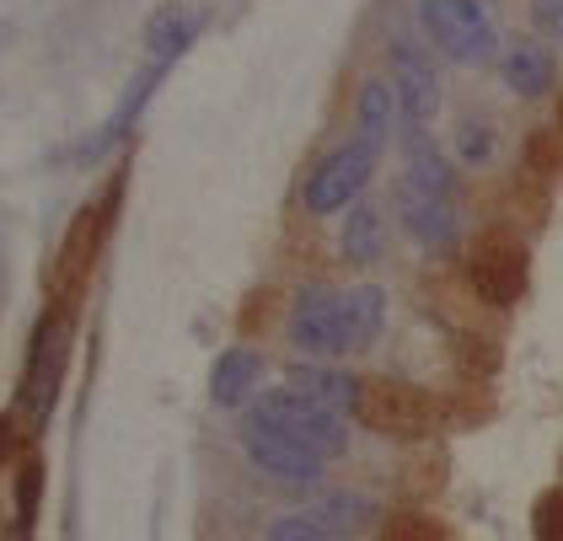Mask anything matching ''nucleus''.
I'll list each match as a JSON object with an SVG mask.
<instances>
[{
    "instance_id": "1",
    "label": "nucleus",
    "mask_w": 563,
    "mask_h": 541,
    "mask_svg": "<svg viewBox=\"0 0 563 541\" xmlns=\"http://www.w3.org/2000/svg\"><path fill=\"white\" fill-rule=\"evenodd\" d=\"M387 322V290L360 285V290H301L290 306V343L311 360H339L365 349Z\"/></svg>"
},
{
    "instance_id": "2",
    "label": "nucleus",
    "mask_w": 563,
    "mask_h": 541,
    "mask_svg": "<svg viewBox=\"0 0 563 541\" xmlns=\"http://www.w3.org/2000/svg\"><path fill=\"white\" fill-rule=\"evenodd\" d=\"M397 214H402L408 236L424 242V247H451V236H456V172L424 134L408 140V172L397 183Z\"/></svg>"
},
{
    "instance_id": "3",
    "label": "nucleus",
    "mask_w": 563,
    "mask_h": 541,
    "mask_svg": "<svg viewBox=\"0 0 563 541\" xmlns=\"http://www.w3.org/2000/svg\"><path fill=\"white\" fill-rule=\"evenodd\" d=\"M253 423L279 429L285 440H296V445H306V451H317L322 461H333V456H344L349 451V418L328 413V408H317V402H306L301 391H290V386L263 391L258 402H253Z\"/></svg>"
},
{
    "instance_id": "4",
    "label": "nucleus",
    "mask_w": 563,
    "mask_h": 541,
    "mask_svg": "<svg viewBox=\"0 0 563 541\" xmlns=\"http://www.w3.org/2000/svg\"><path fill=\"white\" fill-rule=\"evenodd\" d=\"M430 43L456 65H488L499 54V27L483 0H419Z\"/></svg>"
},
{
    "instance_id": "5",
    "label": "nucleus",
    "mask_w": 563,
    "mask_h": 541,
    "mask_svg": "<svg viewBox=\"0 0 563 541\" xmlns=\"http://www.w3.org/2000/svg\"><path fill=\"white\" fill-rule=\"evenodd\" d=\"M65 354H70V317L48 311L38 322V333L27 343V365H22V391H16V408L27 418V429L38 434L54 413V397H59V380H65Z\"/></svg>"
},
{
    "instance_id": "6",
    "label": "nucleus",
    "mask_w": 563,
    "mask_h": 541,
    "mask_svg": "<svg viewBox=\"0 0 563 541\" xmlns=\"http://www.w3.org/2000/svg\"><path fill=\"white\" fill-rule=\"evenodd\" d=\"M354 418H360L371 434H387V440H419V434H430L434 429V402H430V391H419V386H408V380L371 375V380H360Z\"/></svg>"
},
{
    "instance_id": "7",
    "label": "nucleus",
    "mask_w": 563,
    "mask_h": 541,
    "mask_svg": "<svg viewBox=\"0 0 563 541\" xmlns=\"http://www.w3.org/2000/svg\"><path fill=\"white\" fill-rule=\"evenodd\" d=\"M376 156H382V151L365 145V140H349L333 156H322L317 172L306 177V209H311V214H339V209H349L365 194V183H371V172H376Z\"/></svg>"
},
{
    "instance_id": "8",
    "label": "nucleus",
    "mask_w": 563,
    "mask_h": 541,
    "mask_svg": "<svg viewBox=\"0 0 563 541\" xmlns=\"http://www.w3.org/2000/svg\"><path fill=\"white\" fill-rule=\"evenodd\" d=\"M242 451H247V461L258 466L263 477H274V483H296V488L317 483L322 466H328L317 451H306V445L285 440V434L268 429V423H253V418H247V429H242Z\"/></svg>"
},
{
    "instance_id": "9",
    "label": "nucleus",
    "mask_w": 563,
    "mask_h": 541,
    "mask_svg": "<svg viewBox=\"0 0 563 541\" xmlns=\"http://www.w3.org/2000/svg\"><path fill=\"white\" fill-rule=\"evenodd\" d=\"M391 70H397V86H391L397 91V113L413 124V134H424V124L440 108V76H434L430 54L413 38H397L391 43Z\"/></svg>"
},
{
    "instance_id": "10",
    "label": "nucleus",
    "mask_w": 563,
    "mask_h": 541,
    "mask_svg": "<svg viewBox=\"0 0 563 541\" xmlns=\"http://www.w3.org/2000/svg\"><path fill=\"white\" fill-rule=\"evenodd\" d=\"M473 285L488 306H510L526 290V247L510 236H488L473 257Z\"/></svg>"
},
{
    "instance_id": "11",
    "label": "nucleus",
    "mask_w": 563,
    "mask_h": 541,
    "mask_svg": "<svg viewBox=\"0 0 563 541\" xmlns=\"http://www.w3.org/2000/svg\"><path fill=\"white\" fill-rule=\"evenodd\" d=\"M205 22H210V11L194 5V0H167V5H156L151 22H145V48H151V59L167 70L177 54L205 33Z\"/></svg>"
},
{
    "instance_id": "12",
    "label": "nucleus",
    "mask_w": 563,
    "mask_h": 541,
    "mask_svg": "<svg viewBox=\"0 0 563 541\" xmlns=\"http://www.w3.org/2000/svg\"><path fill=\"white\" fill-rule=\"evenodd\" d=\"M499 76L505 86L516 91V97H548L553 91V76H559V59H553V48L542 38H516L505 48V59H499Z\"/></svg>"
},
{
    "instance_id": "13",
    "label": "nucleus",
    "mask_w": 563,
    "mask_h": 541,
    "mask_svg": "<svg viewBox=\"0 0 563 541\" xmlns=\"http://www.w3.org/2000/svg\"><path fill=\"white\" fill-rule=\"evenodd\" d=\"M290 391H301L306 402L328 408V413H344L354 418V397H360V380L349 371H333V365H301V371L285 375Z\"/></svg>"
},
{
    "instance_id": "14",
    "label": "nucleus",
    "mask_w": 563,
    "mask_h": 541,
    "mask_svg": "<svg viewBox=\"0 0 563 541\" xmlns=\"http://www.w3.org/2000/svg\"><path fill=\"white\" fill-rule=\"evenodd\" d=\"M258 375H263V360L253 349H225L216 360V375H210V402L216 408H242L253 397Z\"/></svg>"
},
{
    "instance_id": "15",
    "label": "nucleus",
    "mask_w": 563,
    "mask_h": 541,
    "mask_svg": "<svg viewBox=\"0 0 563 541\" xmlns=\"http://www.w3.org/2000/svg\"><path fill=\"white\" fill-rule=\"evenodd\" d=\"M354 124H360V140L365 145H387L391 124H397V91H391V81H371L360 86V102H354Z\"/></svg>"
},
{
    "instance_id": "16",
    "label": "nucleus",
    "mask_w": 563,
    "mask_h": 541,
    "mask_svg": "<svg viewBox=\"0 0 563 541\" xmlns=\"http://www.w3.org/2000/svg\"><path fill=\"white\" fill-rule=\"evenodd\" d=\"M382 236H387L382 214L371 205H354V214L344 220V257L349 263H376L382 257Z\"/></svg>"
},
{
    "instance_id": "17",
    "label": "nucleus",
    "mask_w": 563,
    "mask_h": 541,
    "mask_svg": "<svg viewBox=\"0 0 563 541\" xmlns=\"http://www.w3.org/2000/svg\"><path fill=\"white\" fill-rule=\"evenodd\" d=\"M311 520H322L328 531H339V537H354L360 526H371V499H360V494H333V499H322L317 509H306Z\"/></svg>"
},
{
    "instance_id": "18",
    "label": "nucleus",
    "mask_w": 563,
    "mask_h": 541,
    "mask_svg": "<svg viewBox=\"0 0 563 541\" xmlns=\"http://www.w3.org/2000/svg\"><path fill=\"white\" fill-rule=\"evenodd\" d=\"M38 494H44V466H38V461H22V472H16V526H22V541L33 537Z\"/></svg>"
},
{
    "instance_id": "19",
    "label": "nucleus",
    "mask_w": 563,
    "mask_h": 541,
    "mask_svg": "<svg viewBox=\"0 0 563 541\" xmlns=\"http://www.w3.org/2000/svg\"><path fill=\"white\" fill-rule=\"evenodd\" d=\"M456 156H462V167H483L494 156V129L483 124V119H467V124L456 129Z\"/></svg>"
},
{
    "instance_id": "20",
    "label": "nucleus",
    "mask_w": 563,
    "mask_h": 541,
    "mask_svg": "<svg viewBox=\"0 0 563 541\" xmlns=\"http://www.w3.org/2000/svg\"><path fill=\"white\" fill-rule=\"evenodd\" d=\"M268 541H349L339 531H328L322 520H311V515H285V520H274L268 526Z\"/></svg>"
},
{
    "instance_id": "21",
    "label": "nucleus",
    "mask_w": 563,
    "mask_h": 541,
    "mask_svg": "<svg viewBox=\"0 0 563 541\" xmlns=\"http://www.w3.org/2000/svg\"><path fill=\"white\" fill-rule=\"evenodd\" d=\"M531 537L537 541H563V488H548L537 509H531Z\"/></svg>"
},
{
    "instance_id": "22",
    "label": "nucleus",
    "mask_w": 563,
    "mask_h": 541,
    "mask_svg": "<svg viewBox=\"0 0 563 541\" xmlns=\"http://www.w3.org/2000/svg\"><path fill=\"white\" fill-rule=\"evenodd\" d=\"M387 541H440V531H434L424 515H391Z\"/></svg>"
},
{
    "instance_id": "23",
    "label": "nucleus",
    "mask_w": 563,
    "mask_h": 541,
    "mask_svg": "<svg viewBox=\"0 0 563 541\" xmlns=\"http://www.w3.org/2000/svg\"><path fill=\"white\" fill-rule=\"evenodd\" d=\"M531 22H537V33L563 38V0H531Z\"/></svg>"
},
{
    "instance_id": "24",
    "label": "nucleus",
    "mask_w": 563,
    "mask_h": 541,
    "mask_svg": "<svg viewBox=\"0 0 563 541\" xmlns=\"http://www.w3.org/2000/svg\"><path fill=\"white\" fill-rule=\"evenodd\" d=\"M559 129H563V102H559Z\"/></svg>"
},
{
    "instance_id": "25",
    "label": "nucleus",
    "mask_w": 563,
    "mask_h": 541,
    "mask_svg": "<svg viewBox=\"0 0 563 541\" xmlns=\"http://www.w3.org/2000/svg\"><path fill=\"white\" fill-rule=\"evenodd\" d=\"M0 43H5V27H0Z\"/></svg>"
}]
</instances>
